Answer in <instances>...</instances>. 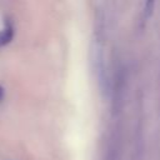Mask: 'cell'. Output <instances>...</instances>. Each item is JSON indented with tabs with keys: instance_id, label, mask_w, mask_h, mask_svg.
<instances>
[{
	"instance_id": "1",
	"label": "cell",
	"mask_w": 160,
	"mask_h": 160,
	"mask_svg": "<svg viewBox=\"0 0 160 160\" xmlns=\"http://www.w3.org/2000/svg\"><path fill=\"white\" fill-rule=\"evenodd\" d=\"M12 35H14V29L11 25H8L5 29H2L0 31V48L10 42L12 39Z\"/></svg>"
},
{
	"instance_id": "2",
	"label": "cell",
	"mask_w": 160,
	"mask_h": 160,
	"mask_svg": "<svg viewBox=\"0 0 160 160\" xmlns=\"http://www.w3.org/2000/svg\"><path fill=\"white\" fill-rule=\"evenodd\" d=\"M154 1H148L146 4H145V6H144V15H142V18H144V21H146L150 16H151V14H152V9H154Z\"/></svg>"
},
{
	"instance_id": "3",
	"label": "cell",
	"mask_w": 160,
	"mask_h": 160,
	"mask_svg": "<svg viewBox=\"0 0 160 160\" xmlns=\"http://www.w3.org/2000/svg\"><path fill=\"white\" fill-rule=\"evenodd\" d=\"M4 99V88L0 85V101Z\"/></svg>"
}]
</instances>
